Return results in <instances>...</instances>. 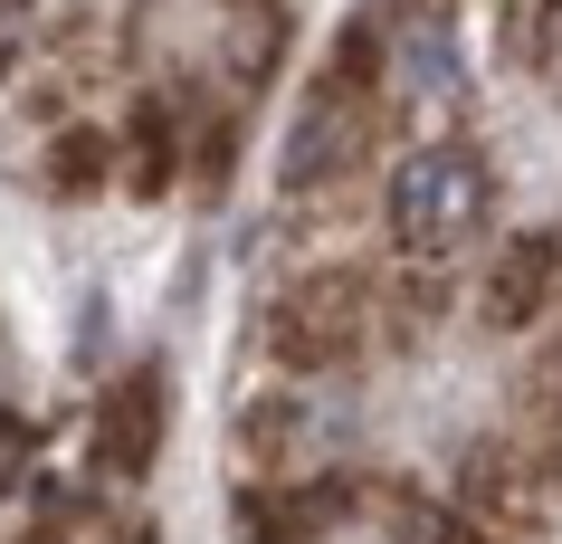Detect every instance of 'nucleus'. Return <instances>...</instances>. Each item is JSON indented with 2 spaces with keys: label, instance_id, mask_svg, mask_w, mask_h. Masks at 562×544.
<instances>
[{
  "label": "nucleus",
  "instance_id": "obj_9",
  "mask_svg": "<svg viewBox=\"0 0 562 544\" xmlns=\"http://www.w3.org/2000/svg\"><path fill=\"white\" fill-rule=\"evenodd\" d=\"M553 382H562V344H553Z\"/></svg>",
  "mask_w": 562,
  "mask_h": 544
},
{
  "label": "nucleus",
  "instance_id": "obj_2",
  "mask_svg": "<svg viewBox=\"0 0 562 544\" xmlns=\"http://www.w3.org/2000/svg\"><path fill=\"white\" fill-rule=\"evenodd\" d=\"M353 344H362V277L353 268H315L267 306V354L286 373H334V363H353Z\"/></svg>",
  "mask_w": 562,
  "mask_h": 544
},
{
  "label": "nucleus",
  "instance_id": "obj_5",
  "mask_svg": "<svg viewBox=\"0 0 562 544\" xmlns=\"http://www.w3.org/2000/svg\"><path fill=\"white\" fill-rule=\"evenodd\" d=\"M553 268H562V240H553V230L505 240L496 277H486V315H496V325H533V315H543V297H553Z\"/></svg>",
  "mask_w": 562,
  "mask_h": 544
},
{
  "label": "nucleus",
  "instance_id": "obj_3",
  "mask_svg": "<svg viewBox=\"0 0 562 544\" xmlns=\"http://www.w3.org/2000/svg\"><path fill=\"white\" fill-rule=\"evenodd\" d=\"M362 67H372V48H362V38H344V48H334V77L296 106V124H286V163H277V181H286V191H315L325 173H344V163H353V144H362V115H353Z\"/></svg>",
  "mask_w": 562,
  "mask_h": 544
},
{
  "label": "nucleus",
  "instance_id": "obj_1",
  "mask_svg": "<svg viewBox=\"0 0 562 544\" xmlns=\"http://www.w3.org/2000/svg\"><path fill=\"white\" fill-rule=\"evenodd\" d=\"M486 230V163L468 144H419L391 173V240L411 258H448Z\"/></svg>",
  "mask_w": 562,
  "mask_h": 544
},
{
  "label": "nucleus",
  "instance_id": "obj_4",
  "mask_svg": "<svg viewBox=\"0 0 562 544\" xmlns=\"http://www.w3.org/2000/svg\"><path fill=\"white\" fill-rule=\"evenodd\" d=\"M162 373L153 363H134L115 392H105V411H95V458L115 468V478H153V458H162Z\"/></svg>",
  "mask_w": 562,
  "mask_h": 544
},
{
  "label": "nucleus",
  "instance_id": "obj_7",
  "mask_svg": "<svg viewBox=\"0 0 562 544\" xmlns=\"http://www.w3.org/2000/svg\"><path fill=\"white\" fill-rule=\"evenodd\" d=\"M515 449H533V468H543V478H562V401H543V411L515 430Z\"/></svg>",
  "mask_w": 562,
  "mask_h": 544
},
{
  "label": "nucleus",
  "instance_id": "obj_8",
  "mask_svg": "<svg viewBox=\"0 0 562 544\" xmlns=\"http://www.w3.org/2000/svg\"><path fill=\"white\" fill-rule=\"evenodd\" d=\"M543 67L562 77V0H553V20H543Z\"/></svg>",
  "mask_w": 562,
  "mask_h": 544
},
{
  "label": "nucleus",
  "instance_id": "obj_10",
  "mask_svg": "<svg viewBox=\"0 0 562 544\" xmlns=\"http://www.w3.org/2000/svg\"><path fill=\"white\" fill-rule=\"evenodd\" d=\"M134 544H144V535H134Z\"/></svg>",
  "mask_w": 562,
  "mask_h": 544
},
{
  "label": "nucleus",
  "instance_id": "obj_6",
  "mask_svg": "<svg viewBox=\"0 0 562 544\" xmlns=\"http://www.w3.org/2000/svg\"><path fill=\"white\" fill-rule=\"evenodd\" d=\"M277 48H286V10L277 0H238V77H267Z\"/></svg>",
  "mask_w": 562,
  "mask_h": 544
}]
</instances>
